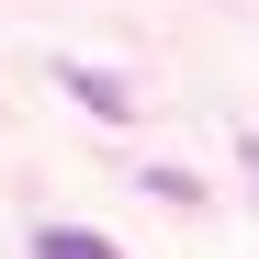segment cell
Returning <instances> with one entry per match:
<instances>
[{
    "label": "cell",
    "mask_w": 259,
    "mask_h": 259,
    "mask_svg": "<svg viewBox=\"0 0 259 259\" xmlns=\"http://www.w3.org/2000/svg\"><path fill=\"white\" fill-rule=\"evenodd\" d=\"M34 259H124V248L91 237V226H46V237H34Z\"/></svg>",
    "instance_id": "cell-2"
},
{
    "label": "cell",
    "mask_w": 259,
    "mask_h": 259,
    "mask_svg": "<svg viewBox=\"0 0 259 259\" xmlns=\"http://www.w3.org/2000/svg\"><path fill=\"white\" fill-rule=\"evenodd\" d=\"M57 79H68V91H79V102H91V113H124V79H102L91 57H57Z\"/></svg>",
    "instance_id": "cell-1"
}]
</instances>
